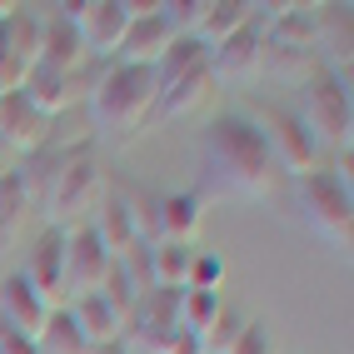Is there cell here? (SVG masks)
Masks as SVG:
<instances>
[{
	"label": "cell",
	"instance_id": "obj_12",
	"mask_svg": "<svg viewBox=\"0 0 354 354\" xmlns=\"http://www.w3.org/2000/svg\"><path fill=\"white\" fill-rule=\"evenodd\" d=\"M50 115H40L20 90H6L0 95V140L15 150V155H35L45 150V140H50Z\"/></svg>",
	"mask_w": 354,
	"mask_h": 354
},
{
	"label": "cell",
	"instance_id": "obj_3",
	"mask_svg": "<svg viewBox=\"0 0 354 354\" xmlns=\"http://www.w3.org/2000/svg\"><path fill=\"white\" fill-rule=\"evenodd\" d=\"M105 165L90 155V150H70L55 170H50V185H45V220L50 230L70 234V230H85L95 220V209L105 200Z\"/></svg>",
	"mask_w": 354,
	"mask_h": 354
},
{
	"label": "cell",
	"instance_id": "obj_31",
	"mask_svg": "<svg viewBox=\"0 0 354 354\" xmlns=\"http://www.w3.org/2000/svg\"><path fill=\"white\" fill-rule=\"evenodd\" d=\"M0 354H35V339H26V335H15V329L0 324Z\"/></svg>",
	"mask_w": 354,
	"mask_h": 354
},
{
	"label": "cell",
	"instance_id": "obj_27",
	"mask_svg": "<svg viewBox=\"0 0 354 354\" xmlns=\"http://www.w3.org/2000/svg\"><path fill=\"white\" fill-rule=\"evenodd\" d=\"M115 270H120V274L130 279V290H135V295L155 290V285H150V240H135V245H125L120 254H115Z\"/></svg>",
	"mask_w": 354,
	"mask_h": 354
},
{
	"label": "cell",
	"instance_id": "obj_17",
	"mask_svg": "<svg viewBox=\"0 0 354 354\" xmlns=\"http://www.w3.org/2000/svg\"><path fill=\"white\" fill-rule=\"evenodd\" d=\"M70 319L80 324V335L90 339V349H105V344H120L125 339V315L115 310L105 295H85L75 304H65Z\"/></svg>",
	"mask_w": 354,
	"mask_h": 354
},
{
	"label": "cell",
	"instance_id": "obj_24",
	"mask_svg": "<svg viewBox=\"0 0 354 354\" xmlns=\"http://www.w3.org/2000/svg\"><path fill=\"white\" fill-rule=\"evenodd\" d=\"M35 354H90V339L80 335V324L70 319L65 304H55L50 319L40 324V335H35Z\"/></svg>",
	"mask_w": 354,
	"mask_h": 354
},
{
	"label": "cell",
	"instance_id": "obj_23",
	"mask_svg": "<svg viewBox=\"0 0 354 354\" xmlns=\"http://www.w3.org/2000/svg\"><path fill=\"white\" fill-rule=\"evenodd\" d=\"M250 20H254V6H250V0H209V15H205V26H200L195 40L205 45V50H215L220 40H230L234 30H245Z\"/></svg>",
	"mask_w": 354,
	"mask_h": 354
},
{
	"label": "cell",
	"instance_id": "obj_22",
	"mask_svg": "<svg viewBox=\"0 0 354 354\" xmlns=\"http://www.w3.org/2000/svg\"><path fill=\"white\" fill-rule=\"evenodd\" d=\"M195 245H175V240H150V285L155 290H185L190 285V265H195Z\"/></svg>",
	"mask_w": 354,
	"mask_h": 354
},
{
	"label": "cell",
	"instance_id": "obj_6",
	"mask_svg": "<svg viewBox=\"0 0 354 354\" xmlns=\"http://www.w3.org/2000/svg\"><path fill=\"white\" fill-rule=\"evenodd\" d=\"M299 209L310 215V225L324 234V240H335L349 250L354 240V190L339 185L329 170H315L299 180Z\"/></svg>",
	"mask_w": 354,
	"mask_h": 354
},
{
	"label": "cell",
	"instance_id": "obj_30",
	"mask_svg": "<svg viewBox=\"0 0 354 354\" xmlns=\"http://www.w3.org/2000/svg\"><path fill=\"white\" fill-rule=\"evenodd\" d=\"M230 354H274V339H270V329L259 324V319H250V324H245V335L234 339Z\"/></svg>",
	"mask_w": 354,
	"mask_h": 354
},
{
	"label": "cell",
	"instance_id": "obj_21",
	"mask_svg": "<svg viewBox=\"0 0 354 354\" xmlns=\"http://www.w3.org/2000/svg\"><path fill=\"white\" fill-rule=\"evenodd\" d=\"M90 230L100 234V245H105V250H110V259H115L125 245H135V240H140V230H135V205H130L125 195H105V200H100V209H95V220H90Z\"/></svg>",
	"mask_w": 354,
	"mask_h": 354
},
{
	"label": "cell",
	"instance_id": "obj_9",
	"mask_svg": "<svg viewBox=\"0 0 354 354\" xmlns=\"http://www.w3.org/2000/svg\"><path fill=\"white\" fill-rule=\"evenodd\" d=\"M35 65H40V15L15 6L6 20H0V95H6V90H20Z\"/></svg>",
	"mask_w": 354,
	"mask_h": 354
},
{
	"label": "cell",
	"instance_id": "obj_14",
	"mask_svg": "<svg viewBox=\"0 0 354 354\" xmlns=\"http://www.w3.org/2000/svg\"><path fill=\"white\" fill-rule=\"evenodd\" d=\"M175 40L180 35H175L170 20H165V0H155L145 15H130V35L120 45V60H130V65H160V55L170 50Z\"/></svg>",
	"mask_w": 354,
	"mask_h": 354
},
{
	"label": "cell",
	"instance_id": "obj_5",
	"mask_svg": "<svg viewBox=\"0 0 354 354\" xmlns=\"http://www.w3.org/2000/svg\"><path fill=\"white\" fill-rule=\"evenodd\" d=\"M254 130H259V140H265L274 170H285V175H295V180H304V175L319 170V145L304 135V125H299L295 110L254 105Z\"/></svg>",
	"mask_w": 354,
	"mask_h": 354
},
{
	"label": "cell",
	"instance_id": "obj_20",
	"mask_svg": "<svg viewBox=\"0 0 354 354\" xmlns=\"http://www.w3.org/2000/svg\"><path fill=\"white\" fill-rule=\"evenodd\" d=\"M20 95H26L40 115H55L60 110H70L80 100V90H75V75H65V70H45V65H35L30 75H26V85H20Z\"/></svg>",
	"mask_w": 354,
	"mask_h": 354
},
{
	"label": "cell",
	"instance_id": "obj_28",
	"mask_svg": "<svg viewBox=\"0 0 354 354\" xmlns=\"http://www.w3.org/2000/svg\"><path fill=\"white\" fill-rule=\"evenodd\" d=\"M220 279H225V259L220 254H195V265H190V285L185 290H205V295H220Z\"/></svg>",
	"mask_w": 354,
	"mask_h": 354
},
{
	"label": "cell",
	"instance_id": "obj_1",
	"mask_svg": "<svg viewBox=\"0 0 354 354\" xmlns=\"http://www.w3.org/2000/svg\"><path fill=\"white\" fill-rule=\"evenodd\" d=\"M90 100V120L110 135H135L140 125L155 115L160 105V75L155 65H130V60H110L85 90Z\"/></svg>",
	"mask_w": 354,
	"mask_h": 354
},
{
	"label": "cell",
	"instance_id": "obj_8",
	"mask_svg": "<svg viewBox=\"0 0 354 354\" xmlns=\"http://www.w3.org/2000/svg\"><path fill=\"white\" fill-rule=\"evenodd\" d=\"M105 274H110V250L100 245V234L95 230H70L65 234V274H60V299L65 304H75L85 295H100L105 285Z\"/></svg>",
	"mask_w": 354,
	"mask_h": 354
},
{
	"label": "cell",
	"instance_id": "obj_4",
	"mask_svg": "<svg viewBox=\"0 0 354 354\" xmlns=\"http://www.w3.org/2000/svg\"><path fill=\"white\" fill-rule=\"evenodd\" d=\"M299 125L304 135L315 140V145L324 150H344L349 145V130H354V100H349V85L339 75H329V70H319V75L304 80V110H299Z\"/></svg>",
	"mask_w": 354,
	"mask_h": 354
},
{
	"label": "cell",
	"instance_id": "obj_11",
	"mask_svg": "<svg viewBox=\"0 0 354 354\" xmlns=\"http://www.w3.org/2000/svg\"><path fill=\"white\" fill-rule=\"evenodd\" d=\"M50 310H55V304L45 299L20 270L0 279V324H6V329H15V335L35 339V335H40V324L50 319Z\"/></svg>",
	"mask_w": 354,
	"mask_h": 354
},
{
	"label": "cell",
	"instance_id": "obj_29",
	"mask_svg": "<svg viewBox=\"0 0 354 354\" xmlns=\"http://www.w3.org/2000/svg\"><path fill=\"white\" fill-rule=\"evenodd\" d=\"M20 205H26V185H20V175L0 180V234H10V230H15Z\"/></svg>",
	"mask_w": 354,
	"mask_h": 354
},
{
	"label": "cell",
	"instance_id": "obj_18",
	"mask_svg": "<svg viewBox=\"0 0 354 354\" xmlns=\"http://www.w3.org/2000/svg\"><path fill=\"white\" fill-rule=\"evenodd\" d=\"M20 274H26L30 285L55 304V299H60V274H65V234L45 225V234H40L35 250H30V265L20 270Z\"/></svg>",
	"mask_w": 354,
	"mask_h": 354
},
{
	"label": "cell",
	"instance_id": "obj_16",
	"mask_svg": "<svg viewBox=\"0 0 354 354\" xmlns=\"http://www.w3.org/2000/svg\"><path fill=\"white\" fill-rule=\"evenodd\" d=\"M150 220H155V240H175V245H195V234L205 225V205L200 195H160L150 205Z\"/></svg>",
	"mask_w": 354,
	"mask_h": 354
},
{
	"label": "cell",
	"instance_id": "obj_13",
	"mask_svg": "<svg viewBox=\"0 0 354 354\" xmlns=\"http://www.w3.org/2000/svg\"><path fill=\"white\" fill-rule=\"evenodd\" d=\"M259 70H265V40H259L254 20L209 50V75H215V85L220 80H254Z\"/></svg>",
	"mask_w": 354,
	"mask_h": 354
},
{
	"label": "cell",
	"instance_id": "obj_19",
	"mask_svg": "<svg viewBox=\"0 0 354 354\" xmlns=\"http://www.w3.org/2000/svg\"><path fill=\"white\" fill-rule=\"evenodd\" d=\"M80 60H85V45H80L75 26H70L65 15H45V20H40V65L75 75Z\"/></svg>",
	"mask_w": 354,
	"mask_h": 354
},
{
	"label": "cell",
	"instance_id": "obj_25",
	"mask_svg": "<svg viewBox=\"0 0 354 354\" xmlns=\"http://www.w3.org/2000/svg\"><path fill=\"white\" fill-rule=\"evenodd\" d=\"M245 324H250V319H245L240 310H234V304H220V315L209 319V329L200 335L205 354H230V349H234V339L245 335Z\"/></svg>",
	"mask_w": 354,
	"mask_h": 354
},
{
	"label": "cell",
	"instance_id": "obj_2",
	"mask_svg": "<svg viewBox=\"0 0 354 354\" xmlns=\"http://www.w3.org/2000/svg\"><path fill=\"white\" fill-rule=\"evenodd\" d=\"M209 165H215V175L230 185V190H240V195H254V200H265L274 195V160L265 150V140H259L254 120H245V115H220L215 125H209Z\"/></svg>",
	"mask_w": 354,
	"mask_h": 354
},
{
	"label": "cell",
	"instance_id": "obj_26",
	"mask_svg": "<svg viewBox=\"0 0 354 354\" xmlns=\"http://www.w3.org/2000/svg\"><path fill=\"white\" fill-rule=\"evenodd\" d=\"M225 295H205V290H180V324L190 329V335H205L209 319L220 315Z\"/></svg>",
	"mask_w": 354,
	"mask_h": 354
},
{
	"label": "cell",
	"instance_id": "obj_32",
	"mask_svg": "<svg viewBox=\"0 0 354 354\" xmlns=\"http://www.w3.org/2000/svg\"><path fill=\"white\" fill-rule=\"evenodd\" d=\"M15 165H20V155L6 145V140H0V180H10V175H15Z\"/></svg>",
	"mask_w": 354,
	"mask_h": 354
},
{
	"label": "cell",
	"instance_id": "obj_7",
	"mask_svg": "<svg viewBox=\"0 0 354 354\" xmlns=\"http://www.w3.org/2000/svg\"><path fill=\"white\" fill-rule=\"evenodd\" d=\"M180 290H145L135 299V310L125 319V349L130 354H165L170 339L180 335Z\"/></svg>",
	"mask_w": 354,
	"mask_h": 354
},
{
	"label": "cell",
	"instance_id": "obj_10",
	"mask_svg": "<svg viewBox=\"0 0 354 354\" xmlns=\"http://www.w3.org/2000/svg\"><path fill=\"white\" fill-rule=\"evenodd\" d=\"M70 26H75L85 55L120 60V45L130 35V10H125V0H80V10H75Z\"/></svg>",
	"mask_w": 354,
	"mask_h": 354
},
{
	"label": "cell",
	"instance_id": "obj_15",
	"mask_svg": "<svg viewBox=\"0 0 354 354\" xmlns=\"http://www.w3.org/2000/svg\"><path fill=\"white\" fill-rule=\"evenodd\" d=\"M209 95H215V75H209V60H200V65H190V70H180V75L160 80V105H155V115H165V120H185V115L205 110Z\"/></svg>",
	"mask_w": 354,
	"mask_h": 354
},
{
	"label": "cell",
	"instance_id": "obj_33",
	"mask_svg": "<svg viewBox=\"0 0 354 354\" xmlns=\"http://www.w3.org/2000/svg\"><path fill=\"white\" fill-rule=\"evenodd\" d=\"M90 354H130L125 344H105V349H90Z\"/></svg>",
	"mask_w": 354,
	"mask_h": 354
}]
</instances>
